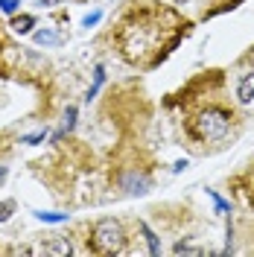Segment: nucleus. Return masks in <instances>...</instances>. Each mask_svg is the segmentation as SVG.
I'll return each instance as SVG.
<instances>
[{"label": "nucleus", "mask_w": 254, "mask_h": 257, "mask_svg": "<svg viewBox=\"0 0 254 257\" xmlns=\"http://www.w3.org/2000/svg\"><path fill=\"white\" fill-rule=\"evenodd\" d=\"M94 248L99 254H120L126 248V231L117 219H99L94 225Z\"/></svg>", "instance_id": "obj_1"}, {"label": "nucleus", "mask_w": 254, "mask_h": 257, "mask_svg": "<svg viewBox=\"0 0 254 257\" xmlns=\"http://www.w3.org/2000/svg\"><path fill=\"white\" fill-rule=\"evenodd\" d=\"M228 128H231V117L222 108H207L193 120V132L199 141H219L228 135Z\"/></svg>", "instance_id": "obj_2"}, {"label": "nucleus", "mask_w": 254, "mask_h": 257, "mask_svg": "<svg viewBox=\"0 0 254 257\" xmlns=\"http://www.w3.org/2000/svg\"><path fill=\"white\" fill-rule=\"evenodd\" d=\"M30 254H70V242L47 240V242H41V245H32Z\"/></svg>", "instance_id": "obj_3"}, {"label": "nucleus", "mask_w": 254, "mask_h": 257, "mask_svg": "<svg viewBox=\"0 0 254 257\" xmlns=\"http://www.w3.org/2000/svg\"><path fill=\"white\" fill-rule=\"evenodd\" d=\"M239 99H242V102H251L254 99V73H248V76H245V79L239 82Z\"/></svg>", "instance_id": "obj_4"}, {"label": "nucleus", "mask_w": 254, "mask_h": 257, "mask_svg": "<svg viewBox=\"0 0 254 257\" xmlns=\"http://www.w3.org/2000/svg\"><path fill=\"white\" fill-rule=\"evenodd\" d=\"M32 24H35V18H32V15H18L15 21H12V30H15V32H30Z\"/></svg>", "instance_id": "obj_5"}, {"label": "nucleus", "mask_w": 254, "mask_h": 257, "mask_svg": "<svg viewBox=\"0 0 254 257\" xmlns=\"http://www.w3.org/2000/svg\"><path fill=\"white\" fill-rule=\"evenodd\" d=\"M141 231H143V237H146V242H149V254H161V245H158V240H155V234L149 231V225L141 222Z\"/></svg>", "instance_id": "obj_6"}, {"label": "nucleus", "mask_w": 254, "mask_h": 257, "mask_svg": "<svg viewBox=\"0 0 254 257\" xmlns=\"http://www.w3.org/2000/svg\"><path fill=\"white\" fill-rule=\"evenodd\" d=\"M173 254H193V257H199L202 254V248L199 245H187V242H178L173 248Z\"/></svg>", "instance_id": "obj_7"}, {"label": "nucleus", "mask_w": 254, "mask_h": 257, "mask_svg": "<svg viewBox=\"0 0 254 257\" xmlns=\"http://www.w3.org/2000/svg\"><path fill=\"white\" fill-rule=\"evenodd\" d=\"M38 216H41L44 222H64V219H67L64 213H38Z\"/></svg>", "instance_id": "obj_8"}, {"label": "nucleus", "mask_w": 254, "mask_h": 257, "mask_svg": "<svg viewBox=\"0 0 254 257\" xmlns=\"http://www.w3.org/2000/svg\"><path fill=\"white\" fill-rule=\"evenodd\" d=\"M35 41H38V44H50V41H56V32H38Z\"/></svg>", "instance_id": "obj_9"}, {"label": "nucleus", "mask_w": 254, "mask_h": 257, "mask_svg": "<svg viewBox=\"0 0 254 257\" xmlns=\"http://www.w3.org/2000/svg\"><path fill=\"white\" fill-rule=\"evenodd\" d=\"M0 9H3V12H15L18 0H0Z\"/></svg>", "instance_id": "obj_10"}, {"label": "nucleus", "mask_w": 254, "mask_h": 257, "mask_svg": "<svg viewBox=\"0 0 254 257\" xmlns=\"http://www.w3.org/2000/svg\"><path fill=\"white\" fill-rule=\"evenodd\" d=\"M99 18H102V12H94V15H88V18H85V27H94Z\"/></svg>", "instance_id": "obj_11"}, {"label": "nucleus", "mask_w": 254, "mask_h": 257, "mask_svg": "<svg viewBox=\"0 0 254 257\" xmlns=\"http://www.w3.org/2000/svg\"><path fill=\"white\" fill-rule=\"evenodd\" d=\"M9 210H12L9 202H6V205H0V222H3V219H9Z\"/></svg>", "instance_id": "obj_12"}, {"label": "nucleus", "mask_w": 254, "mask_h": 257, "mask_svg": "<svg viewBox=\"0 0 254 257\" xmlns=\"http://www.w3.org/2000/svg\"><path fill=\"white\" fill-rule=\"evenodd\" d=\"M3 178H6V167H0V184H3Z\"/></svg>", "instance_id": "obj_13"}]
</instances>
